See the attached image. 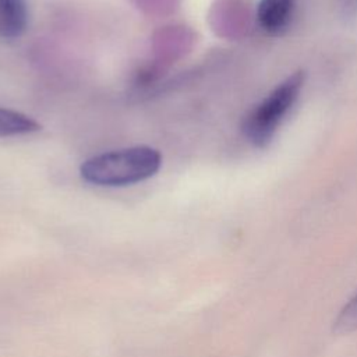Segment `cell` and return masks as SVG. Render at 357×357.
Here are the masks:
<instances>
[{"label": "cell", "instance_id": "277c9868", "mask_svg": "<svg viewBox=\"0 0 357 357\" xmlns=\"http://www.w3.org/2000/svg\"><path fill=\"white\" fill-rule=\"evenodd\" d=\"M29 10L26 0H0V36L17 39L28 28Z\"/></svg>", "mask_w": 357, "mask_h": 357}, {"label": "cell", "instance_id": "5b68a950", "mask_svg": "<svg viewBox=\"0 0 357 357\" xmlns=\"http://www.w3.org/2000/svg\"><path fill=\"white\" fill-rule=\"evenodd\" d=\"M42 126L32 117L6 107H0V138L36 132Z\"/></svg>", "mask_w": 357, "mask_h": 357}, {"label": "cell", "instance_id": "6da1fadb", "mask_svg": "<svg viewBox=\"0 0 357 357\" xmlns=\"http://www.w3.org/2000/svg\"><path fill=\"white\" fill-rule=\"evenodd\" d=\"M162 155L148 145L113 149L88 158L79 167L84 181L99 187H126L155 176Z\"/></svg>", "mask_w": 357, "mask_h": 357}, {"label": "cell", "instance_id": "7a4b0ae2", "mask_svg": "<svg viewBox=\"0 0 357 357\" xmlns=\"http://www.w3.org/2000/svg\"><path fill=\"white\" fill-rule=\"evenodd\" d=\"M303 82L304 74L301 71L291 74L244 116L241 131L248 142L264 146L272 139L284 116L296 103Z\"/></svg>", "mask_w": 357, "mask_h": 357}, {"label": "cell", "instance_id": "3957f363", "mask_svg": "<svg viewBox=\"0 0 357 357\" xmlns=\"http://www.w3.org/2000/svg\"><path fill=\"white\" fill-rule=\"evenodd\" d=\"M294 14V0H259L257 22L269 35H279L287 29Z\"/></svg>", "mask_w": 357, "mask_h": 357}, {"label": "cell", "instance_id": "8992f818", "mask_svg": "<svg viewBox=\"0 0 357 357\" xmlns=\"http://www.w3.org/2000/svg\"><path fill=\"white\" fill-rule=\"evenodd\" d=\"M333 329L337 333H350L357 331V294L351 297L339 311L333 322Z\"/></svg>", "mask_w": 357, "mask_h": 357}, {"label": "cell", "instance_id": "52a82bcc", "mask_svg": "<svg viewBox=\"0 0 357 357\" xmlns=\"http://www.w3.org/2000/svg\"><path fill=\"white\" fill-rule=\"evenodd\" d=\"M343 1V7L351 11L357 10V0H342Z\"/></svg>", "mask_w": 357, "mask_h": 357}]
</instances>
